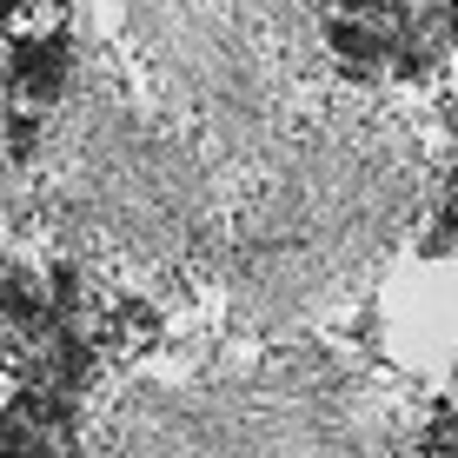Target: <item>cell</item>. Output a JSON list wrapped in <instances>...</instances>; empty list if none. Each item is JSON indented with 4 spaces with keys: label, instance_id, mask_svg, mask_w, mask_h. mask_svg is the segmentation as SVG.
Returning <instances> with one entry per match:
<instances>
[{
    "label": "cell",
    "instance_id": "obj_1",
    "mask_svg": "<svg viewBox=\"0 0 458 458\" xmlns=\"http://www.w3.org/2000/svg\"><path fill=\"white\" fill-rule=\"evenodd\" d=\"M392 366L419 378H445L458 366V259H412L392 273L378 299Z\"/></svg>",
    "mask_w": 458,
    "mask_h": 458
},
{
    "label": "cell",
    "instance_id": "obj_2",
    "mask_svg": "<svg viewBox=\"0 0 458 458\" xmlns=\"http://www.w3.org/2000/svg\"><path fill=\"white\" fill-rule=\"evenodd\" d=\"M445 73H452V93H458V40H452V60H445Z\"/></svg>",
    "mask_w": 458,
    "mask_h": 458
}]
</instances>
